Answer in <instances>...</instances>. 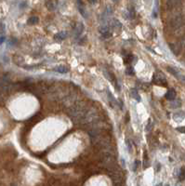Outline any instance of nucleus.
Segmentation results:
<instances>
[{
    "label": "nucleus",
    "mask_w": 185,
    "mask_h": 186,
    "mask_svg": "<svg viewBox=\"0 0 185 186\" xmlns=\"http://www.w3.org/2000/svg\"><path fill=\"white\" fill-rule=\"evenodd\" d=\"M153 82L157 86L167 87L168 86V81L166 78L165 74H162L161 72H155L153 75Z\"/></svg>",
    "instance_id": "1"
},
{
    "label": "nucleus",
    "mask_w": 185,
    "mask_h": 186,
    "mask_svg": "<svg viewBox=\"0 0 185 186\" xmlns=\"http://www.w3.org/2000/svg\"><path fill=\"white\" fill-rule=\"evenodd\" d=\"M167 70H168L169 73H170L171 74H173L174 76L178 79V80L181 81L182 83L185 84V75H183V74H181L180 73H179L178 70H176L175 68H172V67H168L167 68Z\"/></svg>",
    "instance_id": "2"
},
{
    "label": "nucleus",
    "mask_w": 185,
    "mask_h": 186,
    "mask_svg": "<svg viewBox=\"0 0 185 186\" xmlns=\"http://www.w3.org/2000/svg\"><path fill=\"white\" fill-rule=\"evenodd\" d=\"M99 32H100V34L104 37H109L111 36V28L110 26H107V25H101L100 26V28H99Z\"/></svg>",
    "instance_id": "3"
},
{
    "label": "nucleus",
    "mask_w": 185,
    "mask_h": 186,
    "mask_svg": "<svg viewBox=\"0 0 185 186\" xmlns=\"http://www.w3.org/2000/svg\"><path fill=\"white\" fill-rule=\"evenodd\" d=\"M169 48H170L171 51L173 52L175 55H179L181 51V47L179 45V42H174V43L169 44Z\"/></svg>",
    "instance_id": "4"
},
{
    "label": "nucleus",
    "mask_w": 185,
    "mask_h": 186,
    "mask_svg": "<svg viewBox=\"0 0 185 186\" xmlns=\"http://www.w3.org/2000/svg\"><path fill=\"white\" fill-rule=\"evenodd\" d=\"M77 7H78V10L80 12V14L83 16L84 18H87V14H86V9H85V5L84 3L82 2V0H77Z\"/></svg>",
    "instance_id": "5"
},
{
    "label": "nucleus",
    "mask_w": 185,
    "mask_h": 186,
    "mask_svg": "<svg viewBox=\"0 0 185 186\" xmlns=\"http://www.w3.org/2000/svg\"><path fill=\"white\" fill-rule=\"evenodd\" d=\"M176 91H175V89H168V92L166 93V99L168 100H175V98H176Z\"/></svg>",
    "instance_id": "6"
},
{
    "label": "nucleus",
    "mask_w": 185,
    "mask_h": 186,
    "mask_svg": "<svg viewBox=\"0 0 185 186\" xmlns=\"http://www.w3.org/2000/svg\"><path fill=\"white\" fill-rule=\"evenodd\" d=\"M67 37L66 32H60V33H57V34L54 35V39L58 42H61L63 41L65 38Z\"/></svg>",
    "instance_id": "7"
},
{
    "label": "nucleus",
    "mask_w": 185,
    "mask_h": 186,
    "mask_svg": "<svg viewBox=\"0 0 185 186\" xmlns=\"http://www.w3.org/2000/svg\"><path fill=\"white\" fill-rule=\"evenodd\" d=\"M110 28L112 29H119V30H121L122 28V24L121 23L119 22L118 20H116V19H113V20H111V23H110Z\"/></svg>",
    "instance_id": "8"
},
{
    "label": "nucleus",
    "mask_w": 185,
    "mask_h": 186,
    "mask_svg": "<svg viewBox=\"0 0 185 186\" xmlns=\"http://www.w3.org/2000/svg\"><path fill=\"white\" fill-rule=\"evenodd\" d=\"M75 35H76V36H79V35L82 34V32L84 31V24L81 23H79L77 25H76V27L75 28Z\"/></svg>",
    "instance_id": "9"
},
{
    "label": "nucleus",
    "mask_w": 185,
    "mask_h": 186,
    "mask_svg": "<svg viewBox=\"0 0 185 186\" xmlns=\"http://www.w3.org/2000/svg\"><path fill=\"white\" fill-rule=\"evenodd\" d=\"M174 120L176 121H181L182 119H184L185 118V113L184 112H178V113H176V114H174Z\"/></svg>",
    "instance_id": "10"
},
{
    "label": "nucleus",
    "mask_w": 185,
    "mask_h": 186,
    "mask_svg": "<svg viewBox=\"0 0 185 186\" xmlns=\"http://www.w3.org/2000/svg\"><path fill=\"white\" fill-rule=\"evenodd\" d=\"M130 96L135 99L138 101H141V97H140L139 93H138V90L136 89H130Z\"/></svg>",
    "instance_id": "11"
},
{
    "label": "nucleus",
    "mask_w": 185,
    "mask_h": 186,
    "mask_svg": "<svg viewBox=\"0 0 185 186\" xmlns=\"http://www.w3.org/2000/svg\"><path fill=\"white\" fill-rule=\"evenodd\" d=\"M56 72H58V73H60V74H66V73H68V71H69V69L67 68L66 66L64 65H60V66H57V67H55V69H54Z\"/></svg>",
    "instance_id": "12"
},
{
    "label": "nucleus",
    "mask_w": 185,
    "mask_h": 186,
    "mask_svg": "<svg viewBox=\"0 0 185 186\" xmlns=\"http://www.w3.org/2000/svg\"><path fill=\"white\" fill-rule=\"evenodd\" d=\"M46 6L49 10H54L56 9V2L53 0H48L46 2Z\"/></svg>",
    "instance_id": "13"
},
{
    "label": "nucleus",
    "mask_w": 185,
    "mask_h": 186,
    "mask_svg": "<svg viewBox=\"0 0 185 186\" xmlns=\"http://www.w3.org/2000/svg\"><path fill=\"white\" fill-rule=\"evenodd\" d=\"M38 22H39V19L38 17H35V16H33V17L29 18L28 20H27V23L30 24V25H35V24H37Z\"/></svg>",
    "instance_id": "14"
},
{
    "label": "nucleus",
    "mask_w": 185,
    "mask_h": 186,
    "mask_svg": "<svg viewBox=\"0 0 185 186\" xmlns=\"http://www.w3.org/2000/svg\"><path fill=\"white\" fill-rule=\"evenodd\" d=\"M179 180H185V167H182L181 169H179Z\"/></svg>",
    "instance_id": "15"
},
{
    "label": "nucleus",
    "mask_w": 185,
    "mask_h": 186,
    "mask_svg": "<svg viewBox=\"0 0 185 186\" xmlns=\"http://www.w3.org/2000/svg\"><path fill=\"white\" fill-rule=\"evenodd\" d=\"M153 123H152V120H149L148 121V124L147 125H146V128H145V130H146V131H151V130H152V129H153Z\"/></svg>",
    "instance_id": "16"
},
{
    "label": "nucleus",
    "mask_w": 185,
    "mask_h": 186,
    "mask_svg": "<svg viewBox=\"0 0 185 186\" xmlns=\"http://www.w3.org/2000/svg\"><path fill=\"white\" fill-rule=\"evenodd\" d=\"M132 59H133V56L132 55H128L127 57H125V63H127V64H130V63H132Z\"/></svg>",
    "instance_id": "17"
},
{
    "label": "nucleus",
    "mask_w": 185,
    "mask_h": 186,
    "mask_svg": "<svg viewBox=\"0 0 185 186\" xmlns=\"http://www.w3.org/2000/svg\"><path fill=\"white\" fill-rule=\"evenodd\" d=\"M179 45H180V47H181V49H185V35L179 40Z\"/></svg>",
    "instance_id": "18"
},
{
    "label": "nucleus",
    "mask_w": 185,
    "mask_h": 186,
    "mask_svg": "<svg viewBox=\"0 0 185 186\" xmlns=\"http://www.w3.org/2000/svg\"><path fill=\"white\" fill-rule=\"evenodd\" d=\"M127 74H134V70L131 66H129V67H127Z\"/></svg>",
    "instance_id": "19"
},
{
    "label": "nucleus",
    "mask_w": 185,
    "mask_h": 186,
    "mask_svg": "<svg viewBox=\"0 0 185 186\" xmlns=\"http://www.w3.org/2000/svg\"><path fill=\"white\" fill-rule=\"evenodd\" d=\"M177 130L179 132H181V133H185V127H179V128H177Z\"/></svg>",
    "instance_id": "20"
},
{
    "label": "nucleus",
    "mask_w": 185,
    "mask_h": 186,
    "mask_svg": "<svg viewBox=\"0 0 185 186\" xmlns=\"http://www.w3.org/2000/svg\"><path fill=\"white\" fill-rule=\"evenodd\" d=\"M135 165H134V171L137 169V168H138V166H140V161L139 160H135Z\"/></svg>",
    "instance_id": "21"
},
{
    "label": "nucleus",
    "mask_w": 185,
    "mask_h": 186,
    "mask_svg": "<svg viewBox=\"0 0 185 186\" xmlns=\"http://www.w3.org/2000/svg\"><path fill=\"white\" fill-rule=\"evenodd\" d=\"M88 2H89L90 4L94 5V4H96L97 2H98V0H88Z\"/></svg>",
    "instance_id": "22"
},
{
    "label": "nucleus",
    "mask_w": 185,
    "mask_h": 186,
    "mask_svg": "<svg viewBox=\"0 0 185 186\" xmlns=\"http://www.w3.org/2000/svg\"><path fill=\"white\" fill-rule=\"evenodd\" d=\"M144 1L146 4H151V2H152V0H144Z\"/></svg>",
    "instance_id": "23"
},
{
    "label": "nucleus",
    "mask_w": 185,
    "mask_h": 186,
    "mask_svg": "<svg viewBox=\"0 0 185 186\" xmlns=\"http://www.w3.org/2000/svg\"><path fill=\"white\" fill-rule=\"evenodd\" d=\"M5 40V38H4V37H1V38H0V44L1 43H3V41Z\"/></svg>",
    "instance_id": "24"
},
{
    "label": "nucleus",
    "mask_w": 185,
    "mask_h": 186,
    "mask_svg": "<svg viewBox=\"0 0 185 186\" xmlns=\"http://www.w3.org/2000/svg\"><path fill=\"white\" fill-rule=\"evenodd\" d=\"M122 165H123V167H126V165H125V160H123V159H122Z\"/></svg>",
    "instance_id": "25"
},
{
    "label": "nucleus",
    "mask_w": 185,
    "mask_h": 186,
    "mask_svg": "<svg viewBox=\"0 0 185 186\" xmlns=\"http://www.w3.org/2000/svg\"><path fill=\"white\" fill-rule=\"evenodd\" d=\"M155 186H163V184L162 183H158V184H156Z\"/></svg>",
    "instance_id": "26"
},
{
    "label": "nucleus",
    "mask_w": 185,
    "mask_h": 186,
    "mask_svg": "<svg viewBox=\"0 0 185 186\" xmlns=\"http://www.w3.org/2000/svg\"><path fill=\"white\" fill-rule=\"evenodd\" d=\"M114 1H116V0H114Z\"/></svg>",
    "instance_id": "27"
}]
</instances>
